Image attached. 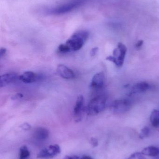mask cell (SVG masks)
<instances>
[{"label":"cell","instance_id":"6da1fadb","mask_svg":"<svg viewBox=\"0 0 159 159\" xmlns=\"http://www.w3.org/2000/svg\"><path fill=\"white\" fill-rule=\"evenodd\" d=\"M89 33L86 30H79L74 33L66 41L65 44L70 51H76L80 49L87 40Z\"/></svg>","mask_w":159,"mask_h":159},{"label":"cell","instance_id":"7a4b0ae2","mask_svg":"<svg viewBox=\"0 0 159 159\" xmlns=\"http://www.w3.org/2000/svg\"><path fill=\"white\" fill-rule=\"evenodd\" d=\"M107 98L103 95H99L92 98L89 102L87 113L89 115L94 116L100 113L105 109Z\"/></svg>","mask_w":159,"mask_h":159},{"label":"cell","instance_id":"3957f363","mask_svg":"<svg viewBox=\"0 0 159 159\" xmlns=\"http://www.w3.org/2000/svg\"><path fill=\"white\" fill-rule=\"evenodd\" d=\"M61 151L60 147L58 144L51 145L48 148L41 150L37 155V158L41 159L53 158L60 154Z\"/></svg>","mask_w":159,"mask_h":159},{"label":"cell","instance_id":"277c9868","mask_svg":"<svg viewBox=\"0 0 159 159\" xmlns=\"http://www.w3.org/2000/svg\"><path fill=\"white\" fill-rule=\"evenodd\" d=\"M127 50V48L124 44L119 42L117 45V48L113 50V56L116 59L115 64L118 67H121L123 65Z\"/></svg>","mask_w":159,"mask_h":159},{"label":"cell","instance_id":"5b68a950","mask_svg":"<svg viewBox=\"0 0 159 159\" xmlns=\"http://www.w3.org/2000/svg\"><path fill=\"white\" fill-rule=\"evenodd\" d=\"M130 107L131 104L127 100H116L112 104L111 110L115 113H124L127 111Z\"/></svg>","mask_w":159,"mask_h":159},{"label":"cell","instance_id":"8992f818","mask_svg":"<svg viewBox=\"0 0 159 159\" xmlns=\"http://www.w3.org/2000/svg\"><path fill=\"white\" fill-rule=\"evenodd\" d=\"M84 110V98L82 95L78 96L73 110V116L77 122H80L83 117Z\"/></svg>","mask_w":159,"mask_h":159},{"label":"cell","instance_id":"52a82bcc","mask_svg":"<svg viewBox=\"0 0 159 159\" xmlns=\"http://www.w3.org/2000/svg\"><path fill=\"white\" fill-rule=\"evenodd\" d=\"M79 4H80V2H78L66 3V4H64L62 6L55 8L51 11V13L57 15L67 13L72 11L74 9L77 8Z\"/></svg>","mask_w":159,"mask_h":159},{"label":"cell","instance_id":"ba28073f","mask_svg":"<svg viewBox=\"0 0 159 159\" xmlns=\"http://www.w3.org/2000/svg\"><path fill=\"white\" fill-rule=\"evenodd\" d=\"M104 75L103 72L97 73L92 78L91 83V87L94 89H100L104 85Z\"/></svg>","mask_w":159,"mask_h":159},{"label":"cell","instance_id":"9c48e42d","mask_svg":"<svg viewBox=\"0 0 159 159\" xmlns=\"http://www.w3.org/2000/svg\"><path fill=\"white\" fill-rule=\"evenodd\" d=\"M19 76L16 73H9L4 74L1 76V87H4L15 82L19 79Z\"/></svg>","mask_w":159,"mask_h":159},{"label":"cell","instance_id":"30bf717a","mask_svg":"<svg viewBox=\"0 0 159 159\" xmlns=\"http://www.w3.org/2000/svg\"><path fill=\"white\" fill-rule=\"evenodd\" d=\"M57 70L59 75L65 79H72L75 77L73 71L64 65H59Z\"/></svg>","mask_w":159,"mask_h":159},{"label":"cell","instance_id":"8fae6325","mask_svg":"<svg viewBox=\"0 0 159 159\" xmlns=\"http://www.w3.org/2000/svg\"><path fill=\"white\" fill-rule=\"evenodd\" d=\"M38 75L32 71H26L19 76V79L25 84H31L37 81Z\"/></svg>","mask_w":159,"mask_h":159},{"label":"cell","instance_id":"7c38bea8","mask_svg":"<svg viewBox=\"0 0 159 159\" xmlns=\"http://www.w3.org/2000/svg\"><path fill=\"white\" fill-rule=\"evenodd\" d=\"M49 130L46 128L42 127H37L34 130L33 135L36 139L38 140H45L49 136Z\"/></svg>","mask_w":159,"mask_h":159},{"label":"cell","instance_id":"4fadbf2b","mask_svg":"<svg viewBox=\"0 0 159 159\" xmlns=\"http://www.w3.org/2000/svg\"><path fill=\"white\" fill-rule=\"evenodd\" d=\"M150 86L146 82H139L137 83L132 88V92L134 94L143 93L146 92L149 88Z\"/></svg>","mask_w":159,"mask_h":159},{"label":"cell","instance_id":"5bb4252c","mask_svg":"<svg viewBox=\"0 0 159 159\" xmlns=\"http://www.w3.org/2000/svg\"><path fill=\"white\" fill-rule=\"evenodd\" d=\"M141 153L144 155L156 157L159 155V148L154 146H149L144 148L141 151Z\"/></svg>","mask_w":159,"mask_h":159},{"label":"cell","instance_id":"9a60e30c","mask_svg":"<svg viewBox=\"0 0 159 159\" xmlns=\"http://www.w3.org/2000/svg\"><path fill=\"white\" fill-rule=\"evenodd\" d=\"M150 121L153 127H159V110H154L151 114Z\"/></svg>","mask_w":159,"mask_h":159},{"label":"cell","instance_id":"2e32d148","mask_svg":"<svg viewBox=\"0 0 159 159\" xmlns=\"http://www.w3.org/2000/svg\"><path fill=\"white\" fill-rule=\"evenodd\" d=\"M19 152V159H28L30 156V152L27 146H22L20 148Z\"/></svg>","mask_w":159,"mask_h":159},{"label":"cell","instance_id":"e0dca14e","mask_svg":"<svg viewBox=\"0 0 159 159\" xmlns=\"http://www.w3.org/2000/svg\"><path fill=\"white\" fill-rule=\"evenodd\" d=\"M150 133V129L148 127H144L139 133V138L141 139H144L148 137Z\"/></svg>","mask_w":159,"mask_h":159},{"label":"cell","instance_id":"ac0fdd59","mask_svg":"<svg viewBox=\"0 0 159 159\" xmlns=\"http://www.w3.org/2000/svg\"><path fill=\"white\" fill-rule=\"evenodd\" d=\"M126 159H145V158L141 152H135Z\"/></svg>","mask_w":159,"mask_h":159},{"label":"cell","instance_id":"d6986e66","mask_svg":"<svg viewBox=\"0 0 159 159\" xmlns=\"http://www.w3.org/2000/svg\"><path fill=\"white\" fill-rule=\"evenodd\" d=\"M58 50L62 53H66L70 51V49L68 46L65 44H62L58 47Z\"/></svg>","mask_w":159,"mask_h":159},{"label":"cell","instance_id":"ffe728a7","mask_svg":"<svg viewBox=\"0 0 159 159\" xmlns=\"http://www.w3.org/2000/svg\"><path fill=\"white\" fill-rule=\"evenodd\" d=\"M90 143L93 148L97 147L99 145L98 140L95 138L92 137L90 140Z\"/></svg>","mask_w":159,"mask_h":159},{"label":"cell","instance_id":"44dd1931","mask_svg":"<svg viewBox=\"0 0 159 159\" xmlns=\"http://www.w3.org/2000/svg\"><path fill=\"white\" fill-rule=\"evenodd\" d=\"M22 129L24 130H29L31 128V126L28 123H24L20 127Z\"/></svg>","mask_w":159,"mask_h":159},{"label":"cell","instance_id":"7402d4cb","mask_svg":"<svg viewBox=\"0 0 159 159\" xmlns=\"http://www.w3.org/2000/svg\"><path fill=\"white\" fill-rule=\"evenodd\" d=\"M98 50H99V48H97V47H95V48H92L90 52L91 56H95V55L97 54V53H98Z\"/></svg>","mask_w":159,"mask_h":159},{"label":"cell","instance_id":"603a6c76","mask_svg":"<svg viewBox=\"0 0 159 159\" xmlns=\"http://www.w3.org/2000/svg\"><path fill=\"white\" fill-rule=\"evenodd\" d=\"M63 159H80L77 155H67Z\"/></svg>","mask_w":159,"mask_h":159},{"label":"cell","instance_id":"cb8c5ba5","mask_svg":"<svg viewBox=\"0 0 159 159\" xmlns=\"http://www.w3.org/2000/svg\"><path fill=\"white\" fill-rule=\"evenodd\" d=\"M7 52V49L5 48H2L0 50V56L2 58Z\"/></svg>","mask_w":159,"mask_h":159},{"label":"cell","instance_id":"d4e9b609","mask_svg":"<svg viewBox=\"0 0 159 159\" xmlns=\"http://www.w3.org/2000/svg\"><path fill=\"white\" fill-rule=\"evenodd\" d=\"M23 95L21 94H17L16 95H14L13 97H12V99L16 100L18 99L21 98L23 97Z\"/></svg>","mask_w":159,"mask_h":159},{"label":"cell","instance_id":"484cf974","mask_svg":"<svg viewBox=\"0 0 159 159\" xmlns=\"http://www.w3.org/2000/svg\"><path fill=\"white\" fill-rule=\"evenodd\" d=\"M143 44V41L142 40H139L138 41H137L136 44V47L137 49H139L141 46H142Z\"/></svg>","mask_w":159,"mask_h":159},{"label":"cell","instance_id":"4316f807","mask_svg":"<svg viewBox=\"0 0 159 159\" xmlns=\"http://www.w3.org/2000/svg\"><path fill=\"white\" fill-rule=\"evenodd\" d=\"M80 159H94L92 158V157H91V156H88V155H83L81 158H80Z\"/></svg>","mask_w":159,"mask_h":159}]
</instances>
